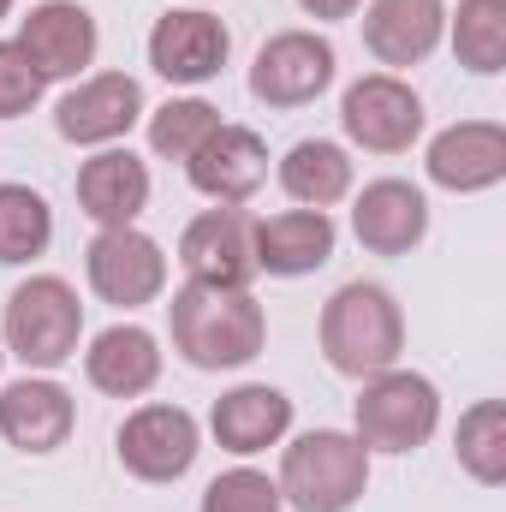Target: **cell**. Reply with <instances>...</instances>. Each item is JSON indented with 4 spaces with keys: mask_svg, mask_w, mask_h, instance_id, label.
Returning <instances> with one entry per match:
<instances>
[{
    "mask_svg": "<svg viewBox=\"0 0 506 512\" xmlns=\"http://www.w3.org/2000/svg\"><path fill=\"white\" fill-rule=\"evenodd\" d=\"M227 54H233V30L203 6H173L149 30V66L167 84H209L221 78Z\"/></svg>",
    "mask_w": 506,
    "mask_h": 512,
    "instance_id": "7c38bea8",
    "label": "cell"
},
{
    "mask_svg": "<svg viewBox=\"0 0 506 512\" xmlns=\"http://www.w3.org/2000/svg\"><path fill=\"white\" fill-rule=\"evenodd\" d=\"M191 191H203L209 203H251L268 179V143L251 126H221L209 131V143L185 161Z\"/></svg>",
    "mask_w": 506,
    "mask_h": 512,
    "instance_id": "2e32d148",
    "label": "cell"
},
{
    "mask_svg": "<svg viewBox=\"0 0 506 512\" xmlns=\"http://www.w3.org/2000/svg\"><path fill=\"white\" fill-rule=\"evenodd\" d=\"M429 185L453 191V197H477L495 191L506 179V126L501 120H459V126L429 137Z\"/></svg>",
    "mask_w": 506,
    "mask_h": 512,
    "instance_id": "5bb4252c",
    "label": "cell"
},
{
    "mask_svg": "<svg viewBox=\"0 0 506 512\" xmlns=\"http://www.w3.org/2000/svg\"><path fill=\"white\" fill-rule=\"evenodd\" d=\"M340 72V54L316 30H280L256 48L251 60V96L268 108H304L316 102Z\"/></svg>",
    "mask_w": 506,
    "mask_h": 512,
    "instance_id": "9c48e42d",
    "label": "cell"
},
{
    "mask_svg": "<svg viewBox=\"0 0 506 512\" xmlns=\"http://www.w3.org/2000/svg\"><path fill=\"white\" fill-rule=\"evenodd\" d=\"M0 358H6V340H0Z\"/></svg>",
    "mask_w": 506,
    "mask_h": 512,
    "instance_id": "1f68e13d",
    "label": "cell"
},
{
    "mask_svg": "<svg viewBox=\"0 0 506 512\" xmlns=\"http://www.w3.org/2000/svg\"><path fill=\"white\" fill-rule=\"evenodd\" d=\"M0 340L24 370H60L78 358L84 340V304L72 292V280L60 274H30L24 286H12L6 316H0Z\"/></svg>",
    "mask_w": 506,
    "mask_h": 512,
    "instance_id": "277c9868",
    "label": "cell"
},
{
    "mask_svg": "<svg viewBox=\"0 0 506 512\" xmlns=\"http://www.w3.org/2000/svg\"><path fill=\"white\" fill-rule=\"evenodd\" d=\"M447 36V0H370L364 48L381 66H423Z\"/></svg>",
    "mask_w": 506,
    "mask_h": 512,
    "instance_id": "d6986e66",
    "label": "cell"
},
{
    "mask_svg": "<svg viewBox=\"0 0 506 512\" xmlns=\"http://www.w3.org/2000/svg\"><path fill=\"white\" fill-rule=\"evenodd\" d=\"M316 340H322V358H328L334 376L370 382L381 370H393L399 352H405V310L381 280H346L322 304Z\"/></svg>",
    "mask_w": 506,
    "mask_h": 512,
    "instance_id": "7a4b0ae2",
    "label": "cell"
},
{
    "mask_svg": "<svg viewBox=\"0 0 506 512\" xmlns=\"http://www.w3.org/2000/svg\"><path fill=\"white\" fill-rule=\"evenodd\" d=\"M274 489L292 512H352L370 495V453L346 429H310L280 447Z\"/></svg>",
    "mask_w": 506,
    "mask_h": 512,
    "instance_id": "3957f363",
    "label": "cell"
},
{
    "mask_svg": "<svg viewBox=\"0 0 506 512\" xmlns=\"http://www.w3.org/2000/svg\"><path fill=\"white\" fill-rule=\"evenodd\" d=\"M78 209L96 227H137V215L149 209V167L131 149H96L78 167Z\"/></svg>",
    "mask_w": 506,
    "mask_h": 512,
    "instance_id": "7402d4cb",
    "label": "cell"
},
{
    "mask_svg": "<svg viewBox=\"0 0 506 512\" xmlns=\"http://www.w3.org/2000/svg\"><path fill=\"white\" fill-rule=\"evenodd\" d=\"M48 245H54V209H48V197L6 179L0 185V268L36 262Z\"/></svg>",
    "mask_w": 506,
    "mask_h": 512,
    "instance_id": "d4e9b609",
    "label": "cell"
},
{
    "mask_svg": "<svg viewBox=\"0 0 506 512\" xmlns=\"http://www.w3.org/2000/svg\"><path fill=\"white\" fill-rule=\"evenodd\" d=\"M453 453H459V471L465 477H477L483 489H501L506 483V405L501 399H477L459 417Z\"/></svg>",
    "mask_w": 506,
    "mask_h": 512,
    "instance_id": "cb8c5ba5",
    "label": "cell"
},
{
    "mask_svg": "<svg viewBox=\"0 0 506 512\" xmlns=\"http://www.w3.org/2000/svg\"><path fill=\"white\" fill-rule=\"evenodd\" d=\"M209 435H215L227 453H239V459L268 453V447H280V441L292 435V399H286L280 387H268V382L233 387V393L215 399V411H209Z\"/></svg>",
    "mask_w": 506,
    "mask_h": 512,
    "instance_id": "ffe728a7",
    "label": "cell"
},
{
    "mask_svg": "<svg viewBox=\"0 0 506 512\" xmlns=\"http://www.w3.org/2000/svg\"><path fill=\"white\" fill-rule=\"evenodd\" d=\"M12 42H18V48L30 54V66L54 84V78H78L84 66H96L102 30H96L90 6H78V0H42V6L24 12V24H18Z\"/></svg>",
    "mask_w": 506,
    "mask_h": 512,
    "instance_id": "4fadbf2b",
    "label": "cell"
},
{
    "mask_svg": "<svg viewBox=\"0 0 506 512\" xmlns=\"http://www.w3.org/2000/svg\"><path fill=\"white\" fill-rule=\"evenodd\" d=\"M12 6H18V0H0V24H6V18H12Z\"/></svg>",
    "mask_w": 506,
    "mask_h": 512,
    "instance_id": "4dcf8cb0",
    "label": "cell"
},
{
    "mask_svg": "<svg viewBox=\"0 0 506 512\" xmlns=\"http://www.w3.org/2000/svg\"><path fill=\"white\" fill-rule=\"evenodd\" d=\"M215 126H221V108H215V102H203V96H173V102H161V108L149 114V149H155L161 161H191V155L209 143Z\"/></svg>",
    "mask_w": 506,
    "mask_h": 512,
    "instance_id": "4316f807",
    "label": "cell"
},
{
    "mask_svg": "<svg viewBox=\"0 0 506 512\" xmlns=\"http://www.w3.org/2000/svg\"><path fill=\"white\" fill-rule=\"evenodd\" d=\"M173 352L191 370H245L268 346V316L251 298V286H197L185 280L167 304Z\"/></svg>",
    "mask_w": 506,
    "mask_h": 512,
    "instance_id": "6da1fadb",
    "label": "cell"
},
{
    "mask_svg": "<svg viewBox=\"0 0 506 512\" xmlns=\"http://www.w3.org/2000/svg\"><path fill=\"white\" fill-rule=\"evenodd\" d=\"M256 274L274 280H304L316 268H328V256L340 245V227L328 209H280L256 221Z\"/></svg>",
    "mask_w": 506,
    "mask_h": 512,
    "instance_id": "e0dca14e",
    "label": "cell"
},
{
    "mask_svg": "<svg viewBox=\"0 0 506 512\" xmlns=\"http://www.w3.org/2000/svg\"><path fill=\"white\" fill-rule=\"evenodd\" d=\"M298 6H304L310 18H328V24H334V18H358V12H364V0H298Z\"/></svg>",
    "mask_w": 506,
    "mask_h": 512,
    "instance_id": "f546056e",
    "label": "cell"
},
{
    "mask_svg": "<svg viewBox=\"0 0 506 512\" xmlns=\"http://www.w3.org/2000/svg\"><path fill=\"white\" fill-rule=\"evenodd\" d=\"M203 512H286V501H280V489H274L268 471L233 465V471H221L203 489Z\"/></svg>",
    "mask_w": 506,
    "mask_h": 512,
    "instance_id": "83f0119b",
    "label": "cell"
},
{
    "mask_svg": "<svg viewBox=\"0 0 506 512\" xmlns=\"http://www.w3.org/2000/svg\"><path fill=\"white\" fill-rule=\"evenodd\" d=\"M340 126H346V137L358 149H370V155H405L423 137V96L399 72H370V78L346 84Z\"/></svg>",
    "mask_w": 506,
    "mask_h": 512,
    "instance_id": "52a82bcc",
    "label": "cell"
},
{
    "mask_svg": "<svg viewBox=\"0 0 506 512\" xmlns=\"http://www.w3.org/2000/svg\"><path fill=\"white\" fill-rule=\"evenodd\" d=\"M72 423H78V405H72V393L60 382L24 376V382L0 387V435H6L18 453H36V459H42V453L66 447Z\"/></svg>",
    "mask_w": 506,
    "mask_h": 512,
    "instance_id": "ac0fdd59",
    "label": "cell"
},
{
    "mask_svg": "<svg viewBox=\"0 0 506 512\" xmlns=\"http://www.w3.org/2000/svg\"><path fill=\"white\" fill-rule=\"evenodd\" d=\"M143 114H149V108H143V84H137L131 72H96V78H84L78 90L60 96L54 131H60L66 143H78V149H108V143H120Z\"/></svg>",
    "mask_w": 506,
    "mask_h": 512,
    "instance_id": "8fae6325",
    "label": "cell"
},
{
    "mask_svg": "<svg viewBox=\"0 0 506 512\" xmlns=\"http://www.w3.org/2000/svg\"><path fill=\"white\" fill-rule=\"evenodd\" d=\"M84 274H90V292L120 310H143L167 292V256L143 227H96L84 251Z\"/></svg>",
    "mask_w": 506,
    "mask_h": 512,
    "instance_id": "ba28073f",
    "label": "cell"
},
{
    "mask_svg": "<svg viewBox=\"0 0 506 512\" xmlns=\"http://www.w3.org/2000/svg\"><path fill=\"white\" fill-rule=\"evenodd\" d=\"M352 233L370 256H411L429 239V197L411 179H370L352 203Z\"/></svg>",
    "mask_w": 506,
    "mask_h": 512,
    "instance_id": "9a60e30c",
    "label": "cell"
},
{
    "mask_svg": "<svg viewBox=\"0 0 506 512\" xmlns=\"http://www.w3.org/2000/svg\"><path fill=\"white\" fill-rule=\"evenodd\" d=\"M352 435L364 441V453H387V459H405L417 453L435 429H441V393L429 376L417 370H381L364 382L358 405H352Z\"/></svg>",
    "mask_w": 506,
    "mask_h": 512,
    "instance_id": "5b68a950",
    "label": "cell"
},
{
    "mask_svg": "<svg viewBox=\"0 0 506 512\" xmlns=\"http://www.w3.org/2000/svg\"><path fill=\"white\" fill-rule=\"evenodd\" d=\"M84 376L108 399H143L149 387L161 382V340L149 328H137V322H114V328H102L90 340Z\"/></svg>",
    "mask_w": 506,
    "mask_h": 512,
    "instance_id": "44dd1931",
    "label": "cell"
},
{
    "mask_svg": "<svg viewBox=\"0 0 506 512\" xmlns=\"http://www.w3.org/2000/svg\"><path fill=\"white\" fill-rule=\"evenodd\" d=\"M42 90H48V78L30 66V54L18 42H0V120L30 114L42 102Z\"/></svg>",
    "mask_w": 506,
    "mask_h": 512,
    "instance_id": "f1b7e54d",
    "label": "cell"
},
{
    "mask_svg": "<svg viewBox=\"0 0 506 512\" xmlns=\"http://www.w3.org/2000/svg\"><path fill=\"white\" fill-rule=\"evenodd\" d=\"M453 24V54L465 72L495 78L506 72V0H459V12H447Z\"/></svg>",
    "mask_w": 506,
    "mask_h": 512,
    "instance_id": "484cf974",
    "label": "cell"
},
{
    "mask_svg": "<svg viewBox=\"0 0 506 512\" xmlns=\"http://www.w3.org/2000/svg\"><path fill=\"white\" fill-rule=\"evenodd\" d=\"M114 447H120L126 477H137V483H179L197 465V453H203V429H197V417L185 405H161L155 399V405H137L120 423Z\"/></svg>",
    "mask_w": 506,
    "mask_h": 512,
    "instance_id": "8992f818",
    "label": "cell"
},
{
    "mask_svg": "<svg viewBox=\"0 0 506 512\" xmlns=\"http://www.w3.org/2000/svg\"><path fill=\"white\" fill-rule=\"evenodd\" d=\"M280 191L298 209H334L352 191V155L328 137H304L280 155Z\"/></svg>",
    "mask_w": 506,
    "mask_h": 512,
    "instance_id": "603a6c76",
    "label": "cell"
},
{
    "mask_svg": "<svg viewBox=\"0 0 506 512\" xmlns=\"http://www.w3.org/2000/svg\"><path fill=\"white\" fill-rule=\"evenodd\" d=\"M256 215L245 203H215L179 233V262L197 286H251L256 280Z\"/></svg>",
    "mask_w": 506,
    "mask_h": 512,
    "instance_id": "30bf717a",
    "label": "cell"
}]
</instances>
